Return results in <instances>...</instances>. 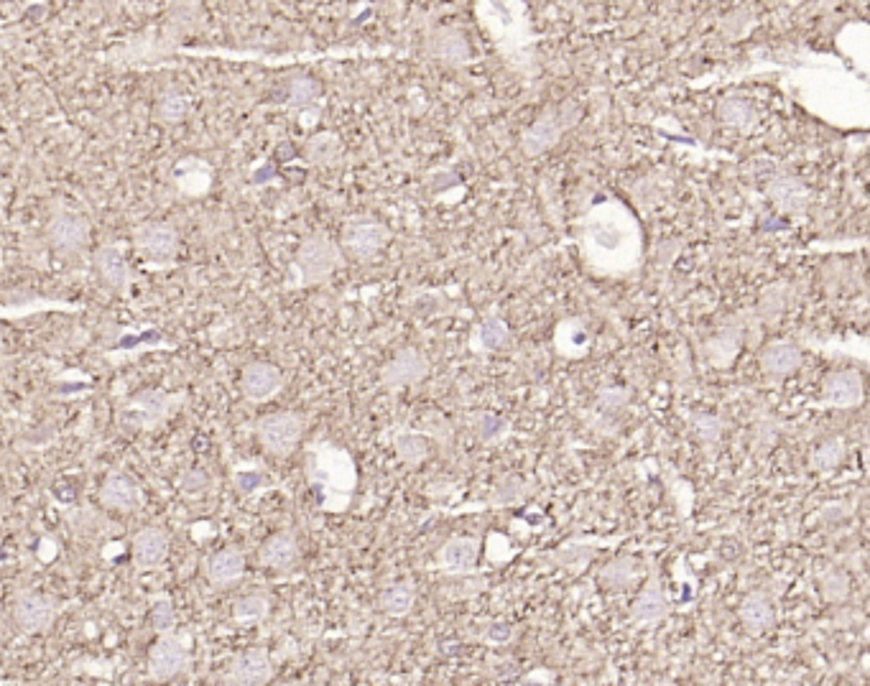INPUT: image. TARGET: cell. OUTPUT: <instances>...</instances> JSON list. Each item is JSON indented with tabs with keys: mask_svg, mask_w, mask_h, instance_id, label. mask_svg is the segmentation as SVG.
<instances>
[{
	"mask_svg": "<svg viewBox=\"0 0 870 686\" xmlns=\"http://www.w3.org/2000/svg\"><path fill=\"white\" fill-rule=\"evenodd\" d=\"M189 396L184 391L171 393L159 391V388H143V391L133 393L123 406L126 421H131L136 429L141 431H159L171 416L182 409Z\"/></svg>",
	"mask_w": 870,
	"mask_h": 686,
	"instance_id": "2",
	"label": "cell"
},
{
	"mask_svg": "<svg viewBox=\"0 0 870 686\" xmlns=\"http://www.w3.org/2000/svg\"><path fill=\"white\" fill-rule=\"evenodd\" d=\"M592 554L595 551L587 549V546H564V549L554 551V562L559 564V567H580V564H587L592 559Z\"/></svg>",
	"mask_w": 870,
	"mask_h": 686,
	"instance_id": "40",
	"label": "cell"
},
{
	"mask_svg": "<svg viewBox=\"0 0 870 686\" xmlns=\"http://www.w3.org/2000/svg\"><path fill=\"white\" fill-rule=\"evenodd\" d=\"M49 243L62 256H77L90 243V222L80 212H57L49 222Z\"/></svg>",
	"mask_w": 870,
	"mask_h": 686,
	"instance_id": "10",
	"label": "cell"
},
{
	"mask_svg": "<svg viewBox=\"0 0 870 686\" xmlns=\"http://www.w3.org/2000/svg\"><path fill=\"white\" fill-rule=\"evenodd\" d=\"M284 388V375L273 363H248L240 373V391L248 401L253 403H266L271 398H276Z\"/></svg>",
	"mask_w": 870,
	"mask_h": 686,
	"instance_id": "12",
	"label": "cell"
},
{
	"mask_svg": "<svg viewBox=\"0 0 870 686\" xmlns=\"http://www.w3.org/2000/svg\"><path fill=\"white\" fill-rule=\"evenodd\" d=\"M245 574V556L243 551L230 546V549L215 551L205 564V577L217 590H228L233 584H238Z\"/></svg>",
	"mask_w": 870,
	"mask_h": 686,
	"instance_id": "19",
	"label": "cell"
},
{
	"mask_svg": "<svg viewBox=\"0 0 870 686\" xmlns=\"http://www.w3.org/2000/svg\"><path fill=\"white\" fill-rule=\"evenodd\" d=\"M136 248L148 263L166 266L177 258L179 235L169 222H148L136 230Z\"/></svg>",
	"mask_w": 870,
	"mask_h": 686,
	"instance_id": "9",
	"label": "cell"
},
{
	"mask_svg": "<svg viewBox=\"0 0 870 686\" xmlns=\"http://www.w3.org/2000/svg\"><path fill=\"white\" fill-rule=\"evenodd\" d=\"M819 590L825 595L827 602H842L850 592L848 574L837 572V569H827L822 577H819Z\"/></svg>",
	"mask_w": 870,
	"mask_h": 686,
	"instance_id": "36",
	"label": "cell"
},
{
	"mask_svg": "<svg viewBox=\"0 0 870 686\" xmlns=\"http://www.w3.org/2000/svg\"><path fill=\"white\" fill-rule=\"evenodd\" d=\"M636 562L633 559H615V562H610L608 567L603 569V574H600V579H603L605 587H610V590H623V587H628V584L636 579Z\"/></svg>",
	"mask_w": 870,
	"mask_h": 686,
	"instance_id": "32",
	"label": "cell"
},
{
	"mask_svg": "<svg viewBox=\"0 0 870 686\" xmlns=\"http://www.w3.org/2000/svg\"><path fill=\"white\" fill-rule=\"evenodd\" d=\"M391 240L388 227L370 215L350 217L342 227V250L353 261H373Z\"/></svg>",
	"mask_w": 870,
	"mask_h": 686,
	"instance_id": "5",
	"label": "cell"
},
{
	"mask_svg": "<svg viewBox=\"0 0 870 686\" xmlns=\"http://www.w3.org/2000/svg\"><path fill=\"white\" fill-rule=\"evenodd\" d=\"M268 613H271V600L258 592L238 597L233 605V620L238 625H258L268 618Z\"/></svg>",
	"mask_w": 870,
	"mask_h": 686,
	"instance_id": "28",
	"label": "cell"
},
{
	"mask_svg": "<svg viewBox=\"0 0 870 686\" xmlns=\"http://www.w3.org/2000/svg\"><path fill=\"white\" fill-rule=\"evenodd\" d=\"M506 431H508V421H503L501 416L485 414L483 419L478 421V439L485 444L495 442V439H501Z\"/></svg>",
	"mask_w": 870,
	"mask_h": 686,
	"instance_id": "41",
	"label": "cell"
},
{
	"mask_svg": "<svg viewBox=\"0 0 870 686\" xmlns=\"http://www.w3.org/2000/svg\"><path fill=\"white\" fill-rule=\"evenodd\" d=\"M95 268L100 281H103L108 289L128 291V286L133 284V268L120 245H105V248L97 250Z\"/></svg>",
	"mask_w": 870,
	"mask_h": 686,
	"instance_id": "17",
	"label": "cell"
},
{
	"mask_svg": "<svg viewBox=\"0 0 870 686\" xmlns=\"http://www.w3.org/2000/svg\"><path fill=\"white\" fill-rule=\"evenodd\" d=\"M478 340L480 345H483V350L498 352L503 350V347H508V342H511V329H508V324L503 322V319L490 317L480 324Z\"/></svg>",
	"mask_w": 870,
	"mask_h": 686,
	"instance_id": "29",
	"label": "cell"
},
{
	"mask_svg": "<svg viewBox=\"0 0 870 686\" xmlns=\"http://www.w3.org/2000/svg\"><path fill=\"white\" fill-rule=\"evenodd\" d=\"M133 564H136L138 572H151V569H159L169 556V536L166 531L156 526L141 528V531L133 536L131 544Z\"/></svg>",
	"mask_w": 870,
	"mask_h": 686,
	"instance_id": "14",
	"label": "cell"
},
{
	"mask_svg": "<svg viewBox=\"0 0 870 686\" xmlns=\"http://www.w3.org/2000/svg\"><path fill=\"white\" fill-rule=\"evenodd\" d=\"M396 454H399V460L404 465L416 467L429 457V442L424 437H419V434H401L396 439Z\"/></svg>",
	"mask_w": 870,
	"mask_h": 686,
	"instance_id": "30",
	"label": "cell"
},
{
	"mask_svg": "<svg viewBox=\"0 0 870 686\" xmlns=\"http://www.w3.org/2000/svg\"><path fill=\"white\" fill-rule=\"evenodd\" d=\"M577 115H569L562 110H546L544 115H541L536 123H531L529 131L524 133V138H521V151H524L526 156H539L544 154V151H549V148L554 146V143L559 141V136H562L564 128H569V125H575Z\"/></svg>",
	"mask_w": 870,
	"mask_h": 686,
	"instance_id": "11",
	"label": "cell"
},
{
	"mask_svg": "<svg viewBox=\"0 0 870 686\" xmlns=\"http://www.w3.org/2000/svg\"><path fill=\"white\" fill-rule=\"evenodd\" d=\"M414 602H416V592L411 582L391 584V587L383 590V595L378 597V607H381L386 615H391V618H404V615H409Z\"/></svg>",
	"mask_w": 870,
	"mask_h": 686,
	"instance_id": "27",
	"label": "cell"
},
{
	"mask_svg": "<svg viewBox=\"0 0 870 686\" xmlns=\"http://www.w3.org/2000/svg\"><path fill=\"white\" fill-rule=\"evenodd\" d=\"M207 488H210V477L202 470H189L182 477V493L187 498H202L207 493Z\"/></svg>",
	"mask_w": 870,
	"mask_h": 686,
	"instance_id": "42",
	"label": "cell"
},
{
	"mask_svg": "<svg viewBox=\"0 0 870 686\" xmlns=\"http://www.w3.org/2000/svg\"><path fill=\"white\" fill-rule=\"evenodd\" d=\"M429 54H432L437 62L450 64V67H465L472 57L467 36L457 29L434 31V34L429 36Z\"/></svg>",
	"mask_w": 870,
	"mask_h": 686,
	"instance_id": "22",
	"label": "cell"
},
{
	"mask_svg": "<svg viewBox=\"0 0 870 686\" xmlns=\"http://www.w3.org/2000/svg\"><path fill=\"white\" fill-rule=\"evenodd\" d=\"M273 661L266 648H248L230 661L225 681L238 686H261L273 679Z\"/></svg>",
	"mask_w": 870,
	"mask_h": 686,
	"instance_id": "13",
	"label": "cell"
},
{
	"mask_svg": "<svg viewBox=\"0 0 870 686\" xmlns=\"http://www.w3.org/2000/svg\"><path fill=\"white\" fill-rule=\"evenodd\" d=\"M480 556V541L472 536H455L439 551V567L450 577H465L475 569Z\"/></svg>",
	"mask_w": 870,
	"mask_h": 686,
	"instance_id": "18",
	"label": "cell"
},
{
	"mask_svg": "<svg viewBox=\"0 0 870 686\" xmlns=\"http://www.w3.org/2000/svg\"><path fill=\"white\" fill-rule=\"evenodd\" d=\"M151 625H154L156 633H171L177 628V610H174V602L169 597H159L151 605Z\"/></svg>",
	"mask_w": 870,
	"mask_h": 686,
	"instance_id": "37",
	"label": "cell"
},
{
	"mask_svg": "<svg viewBox=\"0 0 870 686\" xmlns=\"http://www.w3.org/2000/svg\"><path fill=\"white\" fill-rule=\"evenodd\" d=\"M768 197L774 199V205L786 215H804L809 210L812 194H809L807 184H802L794 176H776L768 182Z\"/></svg>",
	"mask_w": 870,
	"mask_h": 686,
	"instance_id": "20",
	"label": "cell"
},
{
	"mask_svg": "<svg viewBox=\"0 0 870 686\" xmlns=\"http://www.w3.org/2000/svg\"><path fill=\"white\" fill-rule=\"evenodd\" d=\"M799 365H802V352H799V347L789 345V342H774L761 355L763 373L774 375V378L797 373Z\"/></svg>",
	"mask_w": 870,
	"mask_h": 686,
	"instance_id": "25",
	"label": "cell"
},
{
	"mask_svg": "<svg viewBox=\"0 0 870 686\" xmlns=\"http://www.w3.org/2000/svg\"><path fill=\"white\" fill-rule=\"evenodd\" d=\"M307 477L312 488L322 495V505L327 511H337L335 498H350L355 488V467L335 444H314L307 454Z\"/></svg>",
	"mask_w": 870,
	"mask_h": 686,
	"instance_id": "1",
	"label": "cell"
},
{
	"mask_svg": "<svg viewBox=\"0 0 870 686\" xmlns=\"http://www.w3.org/2000/svg\"><path fill=\"white\" fill-rule=\"evenodd\" d=\"M340 248L332 243L327 235H309L296 253V271H299V284L319 286L330 281L332 273L340 266Z\"/></svg>",
	"mask_w": 870,
	"mask_h": 686,
	"instance_id": "4",
	"label": "cell"
},
{
	"mask_svg": "<svg viewBox=\"0 0 870 686\" xmlns=\"http://www.w3.org/2000/svg\"><path fill=\"white\" fill-rule=\"evenodd\" d=\"M666 615H669V602H666L664 590H661L659 577L651 574L646 587L641 590V595H638L636 602H633L631 620L633 623L649 625V623H659V620H664Z\"/></svg>",
	"mask_w": 870,
	"mask_h": 686,
	"instance_id": "23",
	"label": "cell"
},
{
	"mask_svg": "<svg viewBox=\"0 0 870 686\" xmlns=\"http://www.w3.org/2000/svg\"><path fill=\"white\" fill-rule=\"evenodd\" d=\"M189 110H192V103H189V97L187 95H179V92H171V95L161 97V103H159V110H156V115H159L161 123L177 125V123H182L184 118H187Z\"/></svg>",
	"mask_w": 870,
	"mask_h": 686,
	"instance_id": "33",
	"label": "cell"
},
{
	"mask_svg": "<svg viewBox=\"0 0 870 686\" xmlns=\"http://www.w3.org/2000/svg\"><path fill=\"white\" fill-rule=\"evenodd\" d=\"M842 460V442L840 439H827L812 452L809 462L817 472H832Z\"/></svg>",
	"mask_w": 870,
	"mask_h": 686,
	"instance_id": "34",
	"label": "cell"
},
{
	"mask_svg": "<svg viewBox=\"0 0 870 686\" xmlns=\"http://www.w3.org/2000/svg\"><path fill=\"white\" fill-rule=\"evenodd\" d=\"M307 419L296 411H276L256 421V437L273 457H289L304 437Z\"/></svg>",
	"mask_w": 870,
	"mask_h": 686,
	"instance_id": "3",
	"label": "cell"
},
{
	"mask_svg": "<svg viewBox=\"0 0 870 686\" xmlns=\"http://www.w3.org/2000/svg\"><path fill=\"white\" fill-rule=\"evenodd\" d=\"M738 615L743 628L753 635H763L766 630L774 628V605L763 592H751L745 597Z\"/></svg>",
	"mask_w": 870,
	"mask_h": 686,
	"instance_id": "24",
	"label": "cell"
},
{
	"mask_svg": "<svg viewBox=\"0 0 870 686\" xmlns=\"http://www.w3.org/2000/svg\"><path fill=\"white\" fill-rule=\"evenodd\" d=\"M863 401V380L855 370L830 373L822 383V403L832 409H855Z\"/></svg>",
	"mask_w": 870,
	"mask_h": 686,
	"instance_id": "16",
	"label": "cell"
},
{
	"mask_svg": "<svg viewBox=\"0 0 870 686\" xmlns=\"http://www.w3.org/2000/svg\"><path fill=\"white\" fill-rule=\"evenodd\" d=\"M59 615V602L44 592L23 590L13 600V620L29 635H41L52 628Z\"/></svg>",
	"mask_w": 870,
	"mask_h": 686,
	"instance_id": "6",
	"label": "cell"
},
{
	"mask_svg": "<svg viewBox=\"0 0 870 686\" xmlns=\"http://www.w3.org/2000/svg\"><path fill=\"white\" fill-rule=\"evenodd\" d=\"M319 97V85L314 80H296L289 90V103L294 108H307Z\"/></svg>",
	"mask_w": 870,
	"mask_h": 686,
	"instance_id": "39",
	"label": "cell"
},
{
	"mask_svg": "<svg viewBox=\"0 0 870 686\" xmlns=\"http://www.w3.org/2000/svg\"><path fill=\"white\" fill-rule=\"evenodd\" d=\"M233 480H235V488L240 490V495H251L253 490H258V485L263 482V475L258 470L245 472V467H235Z\"/></svg>",
	"mask_w": 870,
	"mask_h": 686,
	"instance_id": "43",
	"label": "cell"
},
{
	"mask_svg": "<svg viewBox=\"0 0 870 686\" xmlns=\"http://www.w3.org/2000/svg\"><path fill=\"white\" fill-rule=\"evenodd\" d=\"M189 666V648L182 635L161 633L148 651V676L154 681L177 679Z\"/></svg>",
	"mask_w": 870,
	"mask_h": 686,
	"instance_id": "7",
	"label": "cell"
},
{
	"mask_svg": "<svg viewBox=\"0 0 870 686\" xmlns=\"http://www.w3.org/2000/svg\"><path fill=\"white\" fill-rule=\"evenodd\" d=\"M628 398H631V393L623 391V388H608V391L600 396V401H603L605 409H620V406H626Z\"/></svg>",
	"mask_w": 870,
	"mask_h": 686,
	"instance_id": "44",
	"label": "cell"
},
{
	"mask_svg": "<svg viewBox=\"0 0 870 686\" xmlns=\"http://www.w3.org/2000/svg\"><path fill=\"white\" fill-rule=\"evenodd\" d=\"M526 495H529V490H526V485L521 477H506V480L495 485L493 495H490V503L493 505H516V503H521Z\"/></svg>",
	"mask_w": 870,
	"mask_h": 686,
	"instance_id": "35",
	"label": "cell"
},
{
	"mask_svg": "<svg viewBox=\"0 0 870 686\" xmlns=\"http://www.w3.org/2000/svg\"><path fill=\"white\" fill-rule=\"evenodd\" d=\"M307 156L312 164L330 166L340 156V141L332 133H319L307 143Z\"/></svg>",
	"mask_w": 870,
	"mask_h": 686,
	"instance_id": "31",
	"label": "cell"
},
{
	"mask_svg": "<svg viewBox=\"0 0 870 686\" xmlns=\"http://www.w3.org/2000/svg\"><path fill=\"white\" fill-rule=\"evenodd\" d=\"M100 503L110 508V511L133 513L143 503L141 485L126 472H110L105 477L103 488H100Z\"/></svg>",
	"mask_w": 870,
	"mask_h": 686,
	"instance_id": "15",
	"label": "cell"
},
{
	"mask_svg": "<svg viewBox=\"0 0 870 686\" xmlns=\"http://www.w3.org/2000/svg\"><path fill=\"white\" fill-rule=\"evenodd\" d=\"M258 562L276 572H286L299 562V541H296L294 531H279L268 536L258 549Z\"/></svg>",
	"mask_w": 870,
	"mask_h": 686,
	"instance_id": "21",
	"label": "cell"
},
{
	"mask_svg": "<svg viewBox=\"0 0 870 686\" xmlns=\"http://www.w3.org/2000/svg\"><path fill=\"white\" fill-rule=\"evenodd\" d=\"M717 115H720V120H723L725 125H730V128H735V131L740 133L753 131V125L758 123L756 108H753L748 100H740V97H728V100H723L720 108H717Z\"/></svg>",
	"mask_w": 870,
	"mask_h": 686,
	"instance_id": "26",
	"label": "cell"
},
{
	"mask_svg": "<svg viewBox=\"0 0 870 686\" xmlns=\"http://www.w3.org/2000/svg\"><path fill=\"white\" fill-rule=\"evenodd\" d=\"M429 375V358L416 347H404L383 365L381 383L391 393L421 383Z\"/></svg>",
	"mask_w": 870,
	"mask_h": 686,
	"instance_id": "8",
	"label": "cell"
},
{
	"mask_svg": "<svg viewBox=\"0 0 870 686\" xmlns=\"http://www.w3.org/2000/svg\"><path fill=\"white\" fill-rule=\"evenodd\" d=\"M692 426L694 431L700 434L705 442H720V437H723V429H725V421L717 419V416L710 414H697L692 416Z\"/></svg>",
	"mask_w": 870,
	"mask_h": 686,
	"instance_id": "38",
	"label": "cell"
}]
</instances>
